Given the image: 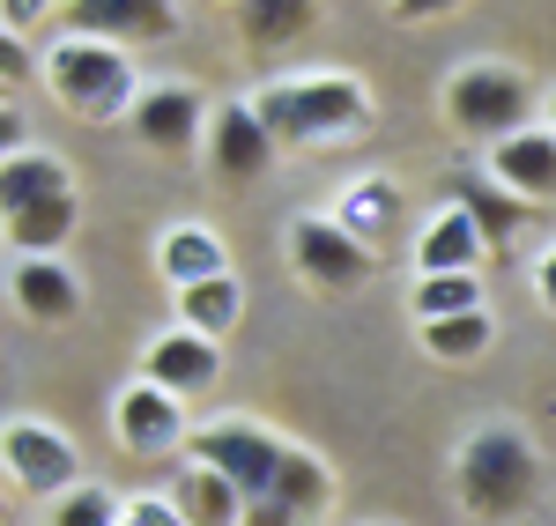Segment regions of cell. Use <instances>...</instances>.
<instances>
[{
    "mask_svg": "<svg viewBox=\"0 0 556 526\" xmlns=\"http://www.w3.org/2000/svg\"><path fill=\"white\" fill-rule=\"evenodd\" d=\"M45 89H52L75 119H134V104H141L134 60L104 38H83V30L52 38V52H45Z\"/></svg>",
    "mask_w": 556,
    "mask_h": 526,
    "instance_id": "cell-1",
    "label": "cell"
},
{
    "mask_svg": "<svg viewBox=\"0 0 556 526\" xmlns=\"http://www.w3.org/2000/svg\"><path fill=\"white\" fill-rule=\"evenodd\" d=\"M260 127L275 133V149H298V141H334V133L371 127V97L356 75H298V82L260 89Z\"/></svg>",
    "mask_w": 556,
    "mask_h": 526,
    "instance_id": "cell-2",
    "label": "cell"
},
{
    "mask_svg": "<svg viewBox=\"0 0 556 526\" xmlns=\"http://www.w3.org/2000/svg\"><path fill=\"white\" fill-rule=\"evenodd\" d=\"M453 489H460V504H468L475 519H513L534 504V489H542V467H534V445L519 438V431H475L460 445V467H453Z\"/></svg>",
    "mask_w": 556,
    "mask_h": 526,
    "instance_id": "cell-3",
    "label": "cell"
},
{
    "mask_svg": "<svg viewBox=\"0 0 556 526\" xmlns=\"http://www.w3.org/2000/svg\"><path fill=\"white\" fill-rule=\"evenodd\" d=\"M156 267H164L172 290H201V282L230 274V253H223V238H215L208 222H172L164 245H156Z\"/></svg>",
    "mask_w": 556,
    "mask_h": 526,
    "instance_id": "cell-14",
    "label": "cell"
},
{
    "mask_svg": "<svg viewBox=\"0 0 556 526\" xmlns=\"http://www.w3.org/2000/svg\"><path fill=\"white\" fill-rule=\"evenodd\" d=\"M490 311H460V319H438V326H424V349L438 356V363H468V356L490 349Z\"/></svg>",
    "mask_w": 556,
    "mask_h": 526,
    "instance_id": "cell-22",
    "label": "cell"
},
{
    "mask_svg": "<svg viewBox=\"0 0 556 526\" xmlns=\"http://www.w3.org/2000/svg\"><path fill=\"white\" fill-rule=\"evenodd\" d=\"M127 526H186V519H178L172 497H134V504H127Z\"/></svg>",
    "mask_w": 556,
    "mask_h": 526,
    "instance_id": "cell-26",
    "label": "cell"
},
{
    "mask_svg": "<svg viewBox=\"0 0 556 526\" xmlns=\"http://www.w3.org/2000/svg\"><path fill=\"white\" fill-rule=\"evenodd\" d=\"M290 260L312 290H364V274H371V253L349 238L334 216H298L290 222Z\"/></svg>",
    "mask_w": 556,
    "mask_h": 526,
    "instance_id": "cell-6",
    "label": "cell"
},
{
    "mask_svg": "<svg viewBox=\"0 0 556 526\" xmlns=\"http://www.w3.org/2000/svg\"><path fill=\"white\" fill-rule=\"evenodd\" d=\"M549 133H556V97H549Z\"/></svg>",
    "mask_w": 556,
    "mask_h": 526,
    "instance_id": "cell-30",
    "label": "cell"
},
{
    "mask_svg": "<svg viewBox=\"0 0 556 526\" xmlns=\"http://www.w3.org/2000/svg\"><path fill=\"white\" fill-rule=\"evenodd\" d=\"M75 30L127 52V38H149V44L172 38V30H178V8H172V0H83V8H75Z\"/></svg>",
    "mask_w": 556,
    "mask_h": 526,
    "instance_id": "cell-12",
    "label": "cell"
},
{
    "mask_svg": "<svg viewBox=\"0 0 556 526\" xmlns=\"http://www.w3.org/2000/svg\"><path fill=\"white\" fill-rule=\"evenodd\" d=\"M172 504H178V519L186 526H245V497H238V483H223L215 467H178V483H172Z\"/></svg>",
    "mask_w": 556,
    "mask_h": 526,
    "instance_id": "cell-16",
    "label": "cell"
},
{
    "mask_svg": "<svg viewBox=\"0 0 556 526\" xmlns=\"http://www.w3.org/2000/svg\"><path fill=\"white\" fill-rule=\"evenodd\" d=\"M334 222H342L364 253L386 245V238H393V222H401V185H393V178H356L342 201H334Z\"/></svg>",
    "mask_w": 556,
    "mask_h": 526,
    "instance_id": "cell-18",
    "label": "cell"
},
{
    "mask_svg": "<svg viewBox=\"0 0 556 526\" xmlns=\"http://www.w3.org/2000/svg\"><path fill=\"white\" fill-rule=\"evenodd\" d=\"M534 290H542V305L556 311V253H542V267H534Z\"/></svg>",
    "mask_w": 556,
    "mask_h": 526,
    "instance_id": "cell-28",
    "label": "cell"
},
{
    "mask_svg": "<svg viewBox=\"0 0 556 526\" xmlns=\"http://www.w3.org/2000/svg\"><path fill=\"white\" fill-rule=\"evenodd\" d=\"M453 208H468L475 230H482L490 245H513L519 222H527V201H513L497 178H490V185H482V178H453Z\"/></svg>",
    "mask_w": 556,
    "mask_h": 526,
    "instance_id": "cell-19",
    "label": "cell"
},
{
    "mask_svg": "<svg viewBox=\"0 0 556 526\" xmlns=\"http://www.w3.org/2000/svg\"><path fill=\"white\" fill-rule=\"evenodd\" d=\"M52 526H127V504L112 497L104 483H83L52 504Z\"/></svg>",
    "mask_w": 556,
    "mask_h": 526,
    "instance_id": "cell-23",
    "label": "cell"
},
{
    "mask_svg": "<svg viewBox=\"0 0 556 526\" xmlns=\"http://www.w3.org/2000/svg\"><path fill=\"white\" fill-rule=\"evenodd\" d=\"M460 311H482V282L475 274H416V319L424 326L460 319Z\"/></svg>",
    "mask_w": 556,
    "mask_h": 526,
    "instance_id": "cell-21",
    "label": "cell"
},
{
    "mask_svg": "<svg viewBox=\"0 0 556 526\" xmlns=\"http://www.w3.org/2000/svg\"><path fill=\"white\" fill-rule=\"evenodd\" d=\"M141 379L149 386H164V394H208L215 379H223V349L215 342H201V334H164V342H149V356H141Z\"/></svg>",
    "mask_w": 556,
    "mask_h": 526,
    "instance_id": "cell-10",
    "label": "cell"
},
{
    "mask_svg": "<svg viewBox=\"0 0 556 526\" xmlns=\"http://www.w3.org/2000/svg\"><path fill=\"white\" fill-rule=\"evenodd\" d=\"M238 311H245V290H238V274H223V282H201V290H178V326H186V334H201V342L230 334V326H238Z\"/></svg>",
    "mask_w": 556,
    "mask_h": 526,
    "instance_id": "cell-20",
    "label": "cell"
},
{
    "mask_svg": "<svg viewBox=\"0 0 556 526\" xmlns=\"http://www.w3.org/2000/svg\"><path fill=\"white\" fill-rule=\"evenodd\" d=\"M245 526H298V512H290V504H275V497H260L253 512H245Z\"/></svg>",
    "mask_w": 556,
    "mask_h": 526,
    "instance_id": "cell-27",
    "label": "cell"
},
{
    "mask_svg": "<svg viewBox=\"0 0 556 526\" xmlns=\"http://www.w3.org/2000/svg\"><path fill=\"white\" fill-rule=\"evenodd\" d=\"M445 119L468 133V141H513L527 133V82H519L513 67H460L453 82H445Z\"/></svg>",
    "mask_w": 556,
    "mask_h": 526,
    "instance_id": "cell-4",
    "label": "cell"
},
{
    "mask_svg": "<svg viewBox=\"0 0 556 526\" xmlns=\"http://www.w3.org/2000/svg\"><path fill=\"white\" fill-rule=\"evenodd\" d=\"M490 253V238L475 230L468 208H438L424 222V238H416V267L424 274H475V260Z\"/></svg>",
    "mask_w": 556,
    "mask_h": 526,
    "instance_id": "cell-15",
    "label": "cell"
},
{
    "mask_svg": "<svg viewBox=\"0 0 556 526\" xmlns=\"http://www.w3.org/2000/svg\"><path fill=\"white\" fill-rule=\"evenodd\" d=\"M134 133L156 156H193V141H201V89L193 82H149L141 104H134Z\"/></svg>",
    "mask_w": 556,
    "mask_h": 526,
    "instance_id": "cell-9",
    "label": "cell"
},
{
    "mask_svg": "<svg viewBox=\"0 0 556 526\" xmlns=\"http://www.w3.org/2000/svg\"><path fill=\"white\" fill-rule=\"evenodd\" d=\"M327 467H319V460H304V452H290V467H282V483H275V504H290V512H319V504H327Z\"/></svg>",
    "mask_w": 556,
    "mask_h": 526,
    "instance_id": "cell-25",
    "label": "cell"
},
{
    "mask_svg": "<svg viewBox=\"0 0 556 526\" xmlns=\"http://www.w3.org/2000/svg\"><path fill=\"white\" fill-rule=\"evenodd\" d=\"M112 431H119V445H127V452L164 460V452H178V445H186V415H178V400L164 394V386L134 379L127 394L112 400Z\"/></svg>",
    "mask_w": 556,
    "mask_h": 526,
    "instance_id": "cell-8",
    "label": "cell"
},
{
    "mask_svg": "<svg viewBox=\"0 0 556 526\" xmlns=\"http://www.w3.org/2000/svg\"><path fill=\"white\" fill-rule=\"evenodd\" d=\"M0 15H8V30H23V23H38L45 8H38V0H8V8H0Z\"/></svg>",
    "mask_w": 556,
    "mask_h": 526,
    "instance_id": "cell-29",
    "label": "cell"
},
{
    "mask_svg": "<svg viewBox=\"0 0 556 526\" xmlns=\"http://www.w3.org/2000/svg\"><path fill=\"white\" fill-rule=\"evenodd\" d=\"M8 475L30 489V497H67V489H83V452L60 438L52 423H8Z\"/></svg>",
    "mask_w": 556,
    "mask_h": 526,
    "instance_id": "cell-7",
    "label": "cell"
},
{
    "mask_svg": "<svg viewBox=\"0 0 556 526\" xmlns=\"http://www.w3.org/2000/svg\"><path fill=\"white\" fill-rule=\"evenodd\" d=\"M312 23H319V8H304V0H260V8H245V30L260 44H290Z\"/></svg>",
    "mask_w": 556,
    "mask_h": 526,
    "instance_id": "cell-24",
    "label": "cell"
},
{
    "mask_svg": "<svg viewBox=\"0 0 556 526\" xmlns=\"http://www.w3.org/2000/svg\"><path fill=\"white\" fill-rule=\"evenodd\" d=\"M193 460L215 467L223 483H238L245 504H260V497H275V483H282L290 445L253 431V423H201V431H193Z\"/></svg>",
    "mask_w": 556,
    "mask_h": 526,
    "instance_id": "cell-5",
    "label": "cell"
},
{
    "mask_svg": "<svg viewBox=\"0 0 556 526\" xmlns=\"http://www.w3.org/2000/svg\"><path fill=\"white\" fill-rule=\"evenodd\" d=\"M208 156H215L223 178H260L267 164H275V133L260 127L253 104H223L215 127H208Z\"/></svg>",
    "mask_w": 556,
    "mask_h": 526,
    "instance_id": "cell-13",
    "label": "cell"
},
{
    "mask_svg": "<svg viewBox=\"0 0 556 526\" xmlns=\"http://www.w3.org/2000/svg\"><path fill=\"white\" fill-rule=\"evenodd\" d=\"M490 178L513 193V201H556V133L549 127H527L513 141L490 149Z\"/></svg>",
    "mask_w": 556,
    "mask_h": 526,
    "instance_id": "cell-11",
    "label": "cell"
},
{
    "mask_svg": "<svg viewBox=\"0 0 556 526\" xmlns=\"http://www.w3.org/2000/svg\"><path fill=\"white\" fill-rule=\"evenodd\" d=\"M8 297L30 311V319H75L83 282H75L60 260H15V267H8Z\"/></svg>",
    "mask_w": 556,
    "mask_h": 526,
    "instance_id": "cell-17",
    "label": "cell"
}]
</instances>
